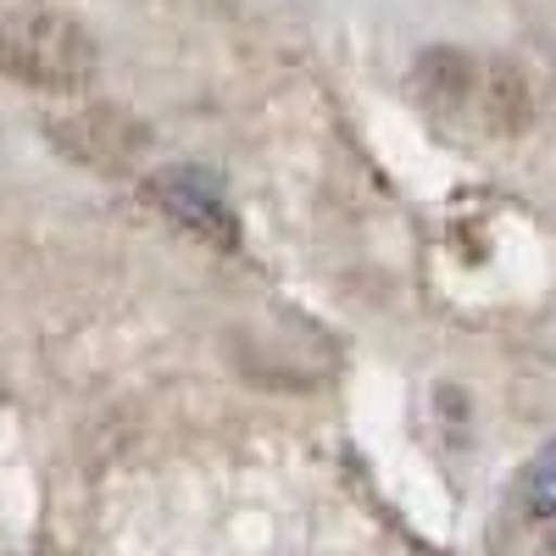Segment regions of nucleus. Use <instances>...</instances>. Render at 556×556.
Returning a JSON list of instances; mask_svg holds the SVG:
<instances>
[{"label": "nucleus", "instance_id": "nucleus-1", "mask_svg": "<svg viewBox=\"0 0 556 556\" xmlns=\"http://www.w3.org/2000/svg\"><path fill=\"white\" fill-rule=\"evenodd\" d=\"M101 45L84 17L28 7V12H0V78L51 89V96H73L96 78Z\"/></svg>", "mask_w": 556, "mask_h": 556}, {"label": "nucleus", "instance_id": "nucleus-2", "mask_svg": "<svg viewBox=\"0 0 556 556\" xmlns=\"http://www.w3.org/2000/svg\"><path fill=\"white\" fill-rule=\"evenodd\" d=\"M146 195L162 217H173L184 235H195L217 251H235L240 245V217H235V201H228L223 178L195 167V162H173L162 173L146 178Z\"/></svg>", "mask_w": 556, "mask_h": 556}, {"label": "nucleus", "instance_id": "nucleus-3", "mask_svg": "<svg viewBox=\"0 0 556 556\" xmlns=\"http://www.w3.org/2000/svg\"><path fill=\"white\" fill-rule=\"evenodd\" d=\"M479 84H484V56L462 51V45H434L412 62V101L434 123H468L479 112Z\"/></svg>", "mask_w": 556, "mask_h": 556}, {"label": "nucleus", "instance_id": "nucleus-4", "mask_svg": "<svg viewBox=\"0 0 556 556\" xmlns=\"http://www.w3.org/2000/svg\"><path fill=\"white\" fill-rule=\"evenodd\" d=\"M51 139L84 167H128L139 151H146V123H134L128 112L117 106H84V112H67L51 123Z\"/></svg>", "mask_w": 556, "mask_h": 556}, {"label": "nucleus", "instance_id": "nucleus-5", "mask_svg": "<svg viewBox=\"0 0 556 556\" xmlns=\"http://www.w3.org/2000/svg\"><path fill=\"white\" fill-rule=\"evenodd\" d=\"M529 123H534V89H529L523 67L506 62V56H484V84H479L473 128L479 134H495V139H518V134H529Z\"/></svg>", "mask_w": 556, "mask_h": 556}, {"label": "nucleus", "instance_id": "nucleus-6", "mask_svg": "<svg viewBox=\"0 0 556 556\" xmlns=\"http://www.w3.org/2000/svg\"><path fill=\"white\" fill-rule=\"evenodd\" d=\"M523 506H529V518H556V440L523 468Z\"/></svg>", "mask_w": 556, "mask_h": 556}]
</instances>
